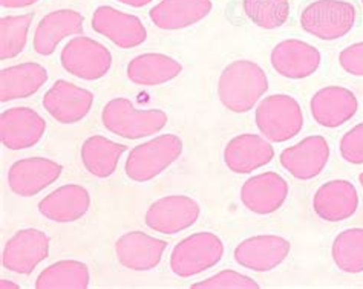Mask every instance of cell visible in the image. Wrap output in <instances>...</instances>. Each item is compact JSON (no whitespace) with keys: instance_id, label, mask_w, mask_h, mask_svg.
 I'll list each match as a JSON object with an SVG mask.
<instances>
[{"instance_id":"cell-1","label":"cell","mask_w":363,"mask_h":289,"mask_svg":"<svg viewBox=\"0 0 363 289\" xmlns=\"http://www.w3.org/2000/svg\"><path fill=\"white\" fill-rule=\"evenodd\" d=\"M267 89L269 80L264 69L248 60H238L228 64L218 83L219 100L235 113L250 110Z\"/></svg>"},{"instance_id":"cell-2","label":"cell","mask_w":363,"mask_h":289,"mask_svg":"<svg viewBox=\"0 0 363 289\" xmlns=\"http://www.w3.org/2000/svg\"><path fill=\"white\" fill-rule=\"evenodd\" d=\"M167 113L160 109L140 110L128 98H113L103 108L101 123L106 130L126 140H140L166 128Z\"/></svg>"},{"instance_id":"cell-3","label":"cell","mask_w":363,"mask_h":289,"mask_svg":"<svg viewBox=\"0 0 363 289\" xmlns=\"http://www.w3.org/2000/svg\"><path fill=\"white\" fill-rule=\"evenodd\" d=\"M183 153V141L177 135L167 133L133 147L124 164V171L130 181L147 182L161 175Z\"/></svg>"},{"instance_id":"cell-4","label":"cell","mask_w":363,"mask_h":289,"mask_svg":"<svg viewBox=\"0 0 363 289\" xmlns=\"http://www.w3.org/2000/svg\"><path fill=\"white\" fill-rule=\"evenodd\" d=\"M256 126L269 141H289L303 128L301 106L290 95L267 96L256 109Z\"/></svg>"},{"instance_id":"cell-5","label":"cell","mask_w":363,"mask_h":289,"mask_svg":"<svg viewBox=\"0 0 363 289\" xmlns=\"http://www.w3.org/2000/svg\"><path fill=\"white\" fill-rule=\"evenodd\" d=\"M224 254V244L216 234L196 233L181 240L170 254V269L178 277L198 276L213 268Z\"/></svg>"},{"instance_id":"cell-6","label":"cell","mask_w":363,"mask_h":289,"mask_svg":"<svg viewBox=\"0 0 363 289\" xmlns=\"http://www.w3.org/2000/svg\"><path fill=\"white\" fill-rule=\"evenodd\" d=\"M356 22V8L342 0H318L303 9L301 25L322 40H336L348 34Z\"/></svg>"},{"instance_id":"cell-7","label":"cell","mask_w":363,"mask_h":289,"mask_svg":"<svg viewBox=\"0 0 363 289\" xmlns=\"http://www.w3.org/2000/svg\"><path fill=\"white\" fill-rule=\"evenodd\" d=\"M63 69L82 80L103 79L112 66V54L104 45L89 37H75L65 45L60 54Z\"/></svg>"},{"instance_id":"cell-8","label":"cell","mask_w":363,"mask_h":289,"mask_svg":"<svg viewBox=\"0 0 363 289\" xmlns=\"http://www.w3.org/2000/svg\"><path fill=\"white\" fill-rule=\"evenodd\" d=\"M199 215L198 202L184 195H172L155 200L145 216L146 225L161 234H177L192 227Z\"/></svg>"},{"instance_id":"cell-9","label":"cell","mask_w":363,"mask_h":289,"mask_svg":"<svg viewBox=\"0 0 363 289\" xmlns=\"http://www.w3.org/2000/svg\"><path fill=\"white\" fill-rule=\"evenodd\" d=\"M50 253V237L43 231L25 228L8 240L2 265L16 274H31L37 265L42 264Z\"/></svg>"},{"instance_id":"cell-10","label":"cell","mask_w":363,"mask_h":289,"mask_svg":"<svg viewBox=\"0 0 363 289\" xmlns=\"http://www.w3.org/2000/svg\"><path fill=\"white\" fill-rule=\"evenodd\" d=\"M94 94L66 80H57L43 96V108L62 124H75L89 113Z\"/></svg>"},{"instance_id":"cell-11","label":"cell","mask_w":363,"mask_h":289,"mask_svg":"<svg viewBox=\"0 0 363 289\" xmlns=\"http://www.w3.org/2000/svg\"><path fill=\"white\" fill-rule=\"evenodd\" d=\"M62 171V164L48 158L18 159L8 171V186L14 195L31 198L54 184Z\"/></svg>"},{"instance_id":"cell-12","label":"cell","mask_w":363,"mask_h":289,"mask_svg":"<svg viewBox=\"0 0 363 289\" xmlns=\"http://www.w3.org/2000/svg\"><path fill=\"white\" fill-rule=\"evenodd\" d=\"M92 30L123 50L140 46L147 37L146 28L137 16L118 11L112 6H99L95 9Z\"/></svg>"},{"instance_id":"cell-13","label":"cell","mask_w":363,"mask_h":289,"mask_svg":"<svg viewBox=\"0 0 363 289\" xmlns=\"http://www.w3.org/2000/svg\"><path fill=\"white\" fill-rule=\"evenodd\" d=\"M46 130V121L31 108H11L0 115V140L9 150L35 146Z\"/></svg>"},{"instance_id":"cell-14","label":"cell","mask_w":363,"mask_h":289,"mask_svg":"<svg viewBox=\"0 0 363 289\" xmlns=\"http://www.w3.org/2000/svg\"><path fill=\"white\" fill-rule=\"evenodd\" d=\"M291 245L279 236H255L244 240L235 249V260L252 271L264 273L279 266L290 254Z\"/></svg>"},{"instance_id":"cell-15","label":"cell","mask_w":363,"mask_h":289,"mask_svg":"<svg viewBox=\"0 0 363 289\" xmlns=\"http://www.w3.org/2000/svg\"><path fill=\"white\" fill-rule=\"evenodd\" d=\"M330 158V146L323 137H308L281 153L282 167L296 179L308 181L320 175Z\"/></svg>"},{"instance_id":"cell-16","label":"cell","mask_w":363,"mask_h":289,"mask_svg":"<svg viewBox=\"0 0 363 289\" xmlns=\"http://www.w3.org/2000/svg\"><path fill=\"white\" fill-rule=\"evenodd\" d=\"M166 248V240L155 239L143 231H129L117 240L116 254L124 268L149 271L160 265Z\"/></svg>"},{"instance_id":"cell-17","label":"cell","mask_w":363,"mask_h":289,"mask_svg":"<svg viewBox=\"0 0 363 289\" xmlns=\"http://www.w3.org/2000/svg\"><path fill=\"white\" fill-rule=\"evenodd\" d=\"M289 196V184L274 171L248 179L241 188L242 204L256 215H270L279 210Z\"/></svg>"},{"instance_id":"cell-18","label":"cell","mask_w":363,"mask_h":289,"mask_svg":"<svg viewBox=\"0 0 363 289\" xmlns=\"http://www.w3.org/2000/svg\"><path fill=\"white\" fill-rule=\"evenodd\" d=\"M320 52L302 40H285L274 46L272 52L273 69L286 79H307L318 71Z\"/></svg>"},{"instance_id":"cell-19","label":"cell","mask_w":363,"mask_h":289,"mask_svg":"<svg viewBox=\"0 0 363 289\" xmlns=\"http://www.w3.org/2000/svg\"><path fill=\"white\" fill-rule=\"evenodd\" d=\"M356 112V95L340 86L323 88L311 98L313 118L323 128H339L354 117Z\"/></svg>"},{"instance_id":"cell-20","label":"cell","mask_w":363,"mask_h":289,"mask_svg":"<svg viewBox=\"0 0 363 289\" xmlns=\"http://www.w3.org/2000/svg\"><path fill=\"white\" fill-rule=\"evenodd\" d=\"M359 196L356 187L348 181H330L314 195L313 208L327 222H340L356 213Z\"/></svg>"},{"instance_id":"cell-21","label":"cell","mask_w":363,"mask_h":289,"mask_svg":"<svg viewBox=\"0 0 363 289\" xmlns=\"http://www.w3.org/2000/svg\"><path fill=\"white\" fill-rule=\"evenodd\" d=\"M91 207L89 191L77 184H68L51 191L39 202L40 215L52 222L66 224L82 219Z\"/></svg>"},{"instance_id":"cell-22","label":"cell","mask_w":363,"mask_h":289,"mask_svg":"<svg viewBox=\"0 0 363 289\" xmlns=\"http://www.w3.org/2000/svg\"><path fill=\"white\" fill-rule=\"evenodd\" d=\"M274 157L269 141L253 133H244L228 141L224 150L225 166L235 173H250L267 166Z\"/></svg>"},{"instance_id":"cell-23","label":"cell","mask_w":363,"mask_h":289,"mask_svg":"<svg viewBox=\"0 0 363 289\" xmlns=\"http://www.w3.org/2000/svg\"><path fill=\"white\" fill-rule=\"evenodd\" d=\"M84 17L74 9H57L46 14L34 31V51L40 55L54 54L65 37L83 33Z\"/></svg>"},{"instance_id":"cell-24","label":"cell","mask_w":363,"mask_h":289,"mask_svg":"<svg viewBox=\"0 0 363 289\" xmlns=\"http://www.w3.org/2000/svg\"><path fill=\"white\" fill-rule=\"evenodd\" d=\"M210 11V0H161L150 9L149 16L160 30L175 31L201 22Z\"/></svg>"},{"instance_id":"cell-25","label":"cell","mask_w":363,"mask_h":289,"mask_svg":"<svg viewBox=\"0 0 363 289\" xmlns=\"http://www.w3.org/2000/svg\"><path fill=\"white\" fill-rule=\"evenodd\" d=\"M48 81V71L39 63H22L0 71V101L23 100L39 92Z\"/></svg>"},{"instance_id":"cell-26","label":"cell","mask_w":363,"mask_h":289,"mask_svg":"<svg viewBox=\"0 0 363 289\" xmlns=\"http://www.w3.org/2000/svg\"><path fill=\"white\" fill-rule=\"evenodd\" d=\"M183 66L164 54H143L128 64V79L138 86H160L177 76Z\"/></svg>"},{"instance_id":"cell-27","label":"cell","mask_w":363,"mask_h":289,"mask_svg":"<svg viewBox=\"0 0 363 289\" xmlns=\"http://www.w3.org/2000/svg\"><path fill=\"white\" fill-rule=\"evenodd\" d=\"M128 147L108 138L94 135L82 146V162L84 169L95 178H109L117 170L118 161Z\"/></svg>"},{"instance_id":"cell-28","label":"cell","mask_w":363,"mask_h":289,"mask_svg":"<svg viewBox=\"0 0 363 289\" xmlns=\"http://www.w3.org/2000/svg\"><path fill=\"white\" fill-rule=\"evenodd\" d=\"M91 274L86 264L79 260H60L39 274L35 280L37 289H86L89 286Z\"/></svg>"},{"instance_id":"cell-29","label":"cell","mask_w":363,"mask_h":289,"mask_svg":"<svg viewBox=\"0 0 363 289\" xmlns=\"http://www.w3.org/2000/svg\"><path fill=\"white\" fill-rule=\"evenodd\" d=\"M333 260L343 273L357 274L363 271V230L343 231L333 244Z\"/></svg>"},{"instance_id":"cell-30","label":"cell","mask_w":363,"mask_h":289,"mask_svg":"<svg viewBox=\"0 0 363 289\" xmlns=\"http://www.w3.org/2000/svg\"><path fill=\"white\" fill-rule=\"evenodd\" d=\"M34 14L6 16L0 21V60L14 59L21 54L28 40V31Z\"/></svg>"},{"instance_id":"cell-31","label":"cell","mask_w":363,"mask_h":289,"mask_svg":"<svg viewBox=\"0 0 363 289\" xmlns=\"http://www.w3.org/2000/svg\"><path fill=\"white\" fill-rule=\"evenodd\" d=\"M242 6L245 16L264 30L282 26L290 14L289 0H244Z\"/></svg>"},{"instance_id":"cell-32","label":"cell","mask_w":363,"mask_h":289,"mask_svg":"<svg viewBox=\"0 0 363 289\" xmlns=\"http://www.w3.org/2000/svg\"><path fill=\"white\" fill-rule=\"evenodd\" d=\"M257 285L252 277H247L236 271H221L213 277L192 285V289H257Z\"/></svg>"},{"instance_id":"cell-33","label":"cell","mask_w":363,"mask_h":289,"mask_svg":"<svg viewBox=\"0 0 363 289\" xmlns=\"http://www.w3.org/2000/svg\"><path fill=\"white\" fill-rule=\"evenodd\" d=\"M340 153L343 159L351 164H363V123L343 135Z\"/></svg>"},{"instance_id":"cell-34","label":"cell","mask_w":363,"mask_h":289,"mask_svg":"<svg viewBox=\"0 0 363 289\" xmlns=\"http://www.w3.org/2000/svg\"><path fill=\"white\" fill-rule=\"evenodd\" d=\"M340 66L351 75H363V43L348 46L339 55Z\"/></svg>"},{"instance_id":"cell-35","label":"cell","mask_w":363,"mask_h":289,"mask_svg":"<svg viewBox=\"0 0 363 289\" xmlns=\"http://www.w3.org/2000/svg\"><path fill=\"white\" fill-rule=\"evenodd\" d=\"M35 2H39V0H0V5L9 9H18V8L31 6Z\"/></svg>"},{"instance_id":"cell-36","label":"cell","mask_w":363,"mask_h":289,"mask_svg":"<svg viewBox=\"0 0 363 289\" xmlns=\"http://www.w3.org/2000/svg\"><path fill=\"white\" fill-rule=\"evenodd\" d=\"M118 2L123 4V5L132 6V8H141V6H145V5L150 4L152 0H118Z\"/></svg>"},{"instance_id":"cell-37","label":"cell","mask_w":363,"mask_h":289,"mask_svg":"<svg viewBox=\"0 0 363 289\" xmlns=\"http://www.w3.org/2000/svg\"><path fill=\"white\" fill-rule=\"evenodd\" d=\"M0 288L2 289H18L21 286H18L17 283H13L11 280H6V278H2V280H0Z\"/></svg>"},{"instance_id":"cell-38","label":"cell","mask_w":363,"mask_h":289,"mask_svg":"<svg viewBox=\"0 0 363 289\" xmlns=\"http://www.w3.org/2000/svg\"><path fill=\"white\" fill-rule=\"evenodd\" d=\"M359 181H360V184H362V187H363V173L359 176Z\"/></svg>"},{"instance_id":"cell-39","label":"cell","mask_w":363,"mask_h":289,"mask_svg":"<svg viewBox=\"0 0 363 289\" xmlns=\"http://www.w3.org/2000/svg\"><path fill=\"white\" fill-rule=\"evenodd\" d=\"M362 2H363V0H362Z\"/></svg>"}]
</instances>
